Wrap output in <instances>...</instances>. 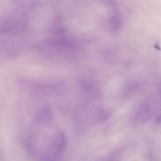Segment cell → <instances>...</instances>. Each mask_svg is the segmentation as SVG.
Returning a JSON list of instances; mask_svg holds the SVG:
<instances>
[{
    "label": "cell",
    "instance_id": "obj_1",
    "mask_svg": "<svg viewBox=\"0 0 161 161\" xmlns=\"http://www.w3.org/2000/svg\"><path fill=\"white\" fill-rule=\"evenodd\" d=\"M66 140L64 131L54 123L49 111L44 110L35 120L26 145L28 151L34 156L51 160L63 152Z\"/></svg>",
    "mask_w": 161,
    "mask_h": 161
},
{
    "label": "cell",
    "instance_id": "obj_2",
    "mask_svg": "<svg viewBox=\"0 0 161 161\" xmlns=\"http://www.w3.org/2000/svg\"><path fill=\"white\" fill-rule=\"evenodd\" d=\"M123 24V20L121 15L119 12L118 9H114L113 15L111 17V26L113 31H119L122 29Z\"/></svg>",
    "mask_w": 161,
    "mask_h": 161
}]
</instances>
